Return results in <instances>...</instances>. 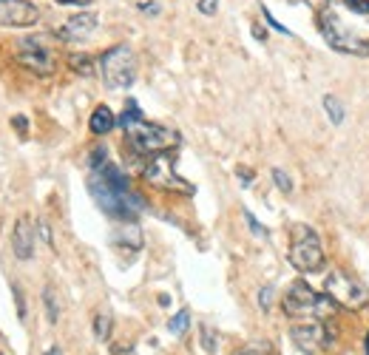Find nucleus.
<instances>
[{
	"label": "nucleus",
	"mask_w": 369,
	"mask_h": 355,
	"mask_svg": "<svg viewBox=\"0 0 369 355\" xmlns=\"http://www.w3.org/2000/svg\"><path fill=\"white\" fill-rule=\"evenodd\" d=\"M281 307L290 319L304 321H329L335 315V302L329 295H318L307 282H293L281 298Z\"/></svg>",
	"instance_id": "7ed1b4c3"
},
{
	"label": "nucleus",
	"mask_w": 369,
	"mask_h": 355,
	"mask_svg": "<svg viewBox=\"0 0 369 355\" xmlns=\"http://www.w3.org/2000/svg\"><path fill=\"white\" fill-rule=\"evenodd\" d=\"M293 341L298 350L316 355L318 350H329L333 347V332H329V321H307V324H296L290 330Z\"/></svg>",
	"instance_id": "9d476101"
},
{
	"label": "nucleus",
	"mask_w": 369,
	"mask_h": 355,
	"mask_svg": "<svg viewBox=\"0 0 369 355\" xmlns=\"http://www.w3.org/2000/svg\"><path fill=\"white\" fill-rule=\"evenodd\" d=\"M68 63H71V68H74L77 74H86V77H88V74L94 71V63H91L88 54H71Z\"/></svg>",
	"instance_id": "a211bd4d"
},
{
	"label": "nucleus",
	"mask_w": 369,
	"mask_h": 355,
	"mask_svg": "<svg viewBox=\"0 0 369 355\" xmlns=\"http://www.w3.org/2000/svg\"><path fill=\"white\" fill-rule=\"evenodd\" d=\"M273 179H276V185H279V191H284V194L293 191V182H290V176L281 171V168H276V171H273Z\"/></svg>",
	"instance_id": "4be33fe9"
},
{
	"label": "nucleus",
	"mask_w": 369,
	"mask_h": 355,
	"mask_svg": "<svg viewBox=\"0 0 369 355\" xmlns=\"http://www.w3.org/2000/svg\"><path fill=\"white\" fill-rule=\"evenodd\" d=\"M37 17H40V9L29 0H0V26H34Z\"/></svg>",
	"instance_id": "9b49d317"
},
{
	"label": "nucleus",
	"mask_w": 369,
	"mask_h": 355,
	"mask_svg": "<svg viewBox=\"0 0 369 355\" xmlns=\"http://www.w3.org/2000/svg\"><path fill=\"white\" fill-rule=\"evenodd\" d=\"M264 17H267V23H270V26H273V29H276V31H287V29H284V26H281V23H276V21H273V14H270V12H267V9H264Z\"/></svg>",
	"instance_id": "c756f323"
},
{
	"label": "nucleus",
	"mask_w": 369,
	"mask_h": 355,
	"mask_svg": "<svg viewBox=\"0 0 369 355\" xmlns=\"http://www.w3.org/2000/svg\"><path fill=\"white\" fill-rule=\"evenodd\" d=\"M253 37H256V40H264L267 34H264V29H262V26H253Z\"/></svg>",
	"instance_id": "2f4dec72"
},
{
	"label": "nucleus",
	"mask_w": 369,
	"mask_h": 355,
	"mask_svg": "<svg viewBox=\"0 0 369 355\" xmlns=\"http://www.w3.org/2000/svg\"><path fill=\"white\" fill-rule=\"evenodd\" d=\"M14 290V298H17V313H21V319H26V304H23V293H21V287H12Z\"/></svg>",
	"instance_id": "cd10ccee"
},
{
	"label": "nucleus",
	"mask_w": 369,
	"mask_h": 355,
	"mask_svg": "<svg viewBox=\"0 0 369 355\" xmlns=\"http://www.w3.org/2000/svg\"><path fill=\"white\" fill-rule=\"evenodd\" d=\"M270 302H273V287H264V290L259 293V304H262V310H270Z\"/></svg>",
	"instance_id": "a878e982"
},
{
	"label": "nucleus",
	"mask_w": 369,
	"mask_h": 355,
	"mask_svg": "<svg viewBox=\"0 0 369 355\" xmlns=\"http://www.w3.org/2000/svg\"><path fill=\"white\" fill-rule=\"evenodd\" d=\"M100 71L108 88L114 91L131 88L133 80H137V57H133L128 46H114L100 57Z\"/></svg>",
	"instance_id": "423d86ee"
},
{
	"label": "nucleus",
	"mask_w": 369,
	"mask_h": 355,
	"mask_svg": "<svg viewBox=\"0 0 369 355\" xmlns=\"http://www.w3.org/2000/svg\"><path fill=\"white\" fill-rule=\"evenodd\" d=\"M244 219H247V225H250V231H253L256 236H267V231L262 228V222L253 216V213H250V211H244Z\"/></svg>",
	"instance_id": "b1692460"
},
{
	"label": "nucleus",
	"mask_w": 369,
	"mask_h": 355,
	"mask_svg": "<svg viewBox=\"0 0 369 355\" xmlns=\"http://www.w3.org/2000/svg\"><path fill=\"white\" fill-rule=\"evenodd\" d=\"M338 3L346 9V12H353V14H361L369 21V0H338Z\"/></svg>",
	"instance_id": "412c9836"
},
{
	"label": "nucleus",
	"mask_w": 369,
	"mask_h": 355,
	"mask_svg": "<svg viewBox=\"0 0 369 355\" xmlns=\"http://www.w3.org/2000/svg\"><path fill=\"white\" fill-rule=\"evenodd\" d=\"M105 157H108V151H105L103 145H100V148H94V151H91V168H94V171L105 165Z\"/></svg>",
	"instance_id": "5701e85b"
},
{
	"label": "nucleus",
	"mask_w": 369,
	"mask_h": 355,
	"mask_svg": "<svg viewBox=\"0 0 369 355\" xmlns=\"http://www.w3.org/2000/svg\"><path fill=\"white\" fill-rule=\"evenodd\" d=\"M366 355H369V335H366Z\"/></svg>",
	"instance_id": "f704fd0d"
},
{
	"label": "nucleus",
	"mask_w": 369,
	"mask_h": 355,
	"mask_svg": "<svg viewBox=\"0 0 369 355\" xmlns=\"http://www.w3.org/2000/svg\"><path fill=\"white\" fill-rule=\"evenodd\" d=\"M88 191H91L94 202L114 219H133L145 211V199L131 191L125 174L111 162H105L103 168H97L91 174Z\"/></svg>",
	"instance_id": "f257e3e1"
},
{
	"label": "nucleus",
	"mask_w": 369,
	"mask_h": 355,
	"mask_svg": "<svg viewBox=\"0 0 369 355\" xmlns=\"http://www.w3.org/2000/svg\"><path fill=\"white\" fill-rule=\"evenodd\" d=\"M43 302H46V313H49V321L57 324V319H60V307H57V298H54V290L46 287L43 293Z\"/></svg>",
	"instance_id": "aec40b11"
},
{
	"label": "nucleus",
	"mask_w": 369,
	"mask_h": 355,
	"mask_svg": "<svg viewBox=\"0 0 369 355\" xmlns=\"http://www.w3.org/2000/svg\"><path fill=\"white\" fill-rule=\"evenodd\" d=\"M49 355H60V352H57V350H51V352H49Z\"/></svg>",
	"instance_id": "c9c22d12"
},
{
	"label": "nucleus",
	"mask_w": 369,
	"mask_h": 355,
	"mask_svg": "<svg viewBox=\"0 0 369 355\" xmlns=\"http://www.w3.org/2000/svg\"><path fill=\"white\" fill-rule=\"evenodd\" d=\"M202 339H205V350H207V352H213V350H216V339H213L210 327H202Z\"/></svg>",
	"instance_id": "bb28decb"
},
{
	"label": "nucleus",
	"mask_w": 369,
	"mask_h": 355,
	"mask_svg": "<svg viewBox=\"0 0 369 355\" xmlns=\"http://www.w3.org/2000/svg\"><path fill=\"white\" fill-rule=\"evenodd\" d=\"M290 265L301 273H316L324 267V248H321V239L313 228L307 225H296L293 228V241H290Z\"/></svg>",
	"instance_id": "39448f33"
},
{
	"label": "nucleus",
	"mask_w": 369,
	"mask_h": 355,
	"mask_svg": "<svg viewBox=\"0 0 369 355\" xmlns=\"http://www.w3.org/2000/svg\"><path fill=\"white\" fill-rule=\"evenodd\" d=\"M324 108H327V117H329V122H335V125H341L344 122V105H341V100L338 97H333V94H327L324 97Z\"/></svg>",
	"instance_id": "dca6fc26"
},
{
	"label": "nucleus",
	"mask_w": 369,
	"mask_h": 355,
	"mask_svg": "<svg viewBox=\"0 0 369 355\" xmlns=\"http://www.w3.org/2000/svg\"><path fill=\"white\" fill-rule=\"evenodd\" d=\"M239 176L244 179L242 185H250V179H253V174H250V171H247V168H239Z\"/></svg>",
	"instance_id": "7c9ffc66"
},
{
	"label": "nucleus",
	"mask_w": 369,
	"mask_h": 355,
	"mask_svg": "<svg viewBox=\"0 0 369 355\" xmlns=\"http://www.w3.org/2000/svg\"><path fill=\"white\" fill-rule=\"evenodd\" d=\"M114 114H111V108L108 105H100V108H97L94 111V114H91V122H88V128H91V134H108V131L114 128Z\"/></svg>",
	"instance_id": "2eb2a0df"
},
{
	"label": "nucleus",
	"mask_w": 369,
	"mask_h": 355,
	"mask_svg": "<svg viewBox=\"0 0 369 355\" xmlns=\"http://www.w3.org/2000/svg\"><path fill=\"white\" fill-rule=\"evenodd\" d=\"M307 3H324V0H307Z\"/></svg>",
	"instance_id": "72a5a7b5"
},
{
	"label": "nucleus",
	"mask_w": 369,
	"mask_h": 355,
	"mask_svg": "<svg viewBox=\"0 0 369 355\" xmlns=\"http://www.w3.org/2000/svg\"><path fill=\"white\" fill-rule=\"evenodd\" d=\"M236 355H264V352H259V350H242V352H236Z\"/></svg>",
	"instance_id": "473e14b6"
},
{
	"label": "nucleus",
	"mask_w": 369,
	"mask_h": 355,
	"mask_svg": "<svg viewBox=\"0 0 369 355\" xmlns=\"http://www.w3.org/2000/svg\"><path fill=\"white\" fill-rule=\"evenodd\" d=\"M94 335H97V341H108V335H111V315L108 313H97Z\"/></svg>",
	"instance_id": "f3484780"
},
{
	"label": "nucleus",
	"mask_w": 369,
	"mask_h": 355,
	"mask_svg": "<svg viewBox=\"0 0 369 355\" xmlns=\"http://www.w3.org/2000/svg\"><path fill=\"white\" fill-rule=\"evenodd\" d=\"M318 31L324 40L341 54H355V57H369V34H361L344 23L338 9L327 6L318 12Z\"/></svg>",
	"instance_id": "20e7f679"
},
{
	"label": "nucleus",
	"mask_w": 369,
	"mask_h": 355,
	"mask_svg": "<svg viewBox=\"0 0 369 355\" xmlns=\"http://www.w3.org/2000/svg\"><path fill=\"white\" fill-rule=\"evenodd\" d=\"M120 125L125 128V137H128V142L133 145V151H140V154L153 157V154L170 151V148H177V145H179V137L173 134V131H168V128H162V125H153V122L142 120L140 108L133 105V103L123 111Z\"/></svg>",
	"instance_id": "f03ea898"
},
{
	"label": "nucleus",
	"mask_w": 369,
	"mask_h": 355,
	"mask_svg": "<svg viewBox=\"0 0 369 355\" xmlns=\"http://www.w3.org/2000/svg\"><path fill=\"white\" fill-rule=\"evenodd\" d=\"M216 9H219V0H199L202 14H216Z\"/></svg>",
	"instance_id": "393cba45"
},
{
	"label": "nucleus",
	"mask_w": 369,
	"mask_h": 355,
	"mask_svg": "<svg viewBox=\"0 0 369 355\" xmlns=\"http://www.w3.org/2000/svg\"><path fill=\"white\" fill-rule=\"evenodd\" d=\"M145 182H151L153 188H160V191H170V194H193V185L185 182L179 174H177V162H173V157L168 151L162 154H153L145 165V171H142Z\"/></svg>",
	"instance_id": "0eeeda50"
},
{
	"label": "nucleus",
	"mask_w": 369,
	"mask_h": 355,
	"mask_svg": "<svg viewBox=\"0 0 369 355\" xmlns=\"http://www.w3.org/2000/svg\"><path fill=\"white\" fill-rule=\"evenodd\" d=\"M94 29H97V14L86 12V14L68 17V21L57 29V34H60L63 40H83V37H88Z\"/></svg>",
	"instance_id": "ddd939ff"
},
{
	"label": "nucleus",
	"mask_w": 369,
	"mask_h": 355,
	"mask_svg": "<svg viewBox=\"0 0 369 355\" xmlns=\"http://www.w3.org/2000/svg\"><path fill=\"white\" fill-rule=\"evenodd\" d=\"M12 250H14V256L21 261L31 259V253H34V228H31L29 216L17 219V225L12 231Z\"/></svg>",
	"instance_id": "f8f14e48"
},
{
	"label": "nucleus",
	"mask_w": 369,
	"mask_h": 355,
	"mask_svg": "<svg viewBox=\"0 0 369 355\" xmlns=\"http://www.w3.org/2000/svg\"><path fill=\"white\" fill-rule=\"evenodd\" d=\"M60 6H88L91 0H57Z\"/></svg>",
	"instance_id": "c85d7f7f"
},
{
	"label": "nucleus",
	"mask_w": 369,
	"mask_h": 355,
	"mask_svg": "<svg viewBox=\"0 0 369 355\" xmlns=\"http://www.w3.org/2000/svg\"><path fill=\"white\" fill-rule=\"evenodd\" d=\"M327 295L344 310H361L366 304V290L358 282L355 276H349L344 270H333L327 276V285H324Z\"/></svg>",
	"instance_id": "6e6552de"
},
{
	"label": "nucleus",
	"mask_w": 369,
	"mask_h": 355,
	"mask_svg": "<svg viewBox=\"0 0 369 355\" xmlns=\"http://www.w3.org/2000/svg\"><path fill=\"white\" fill-rule=\"evenodd\" d=\"M188 324H190V313H188V310H179V313L168 321V330H170L173 335H182V332L188 330Z\"/></svg>",
	"instance_id": "6ab92c4d"
},
{
	"label": "nucleus",
	"mask_w": 369,
	"mask_h": 355,
	"mask_svg": "<svg viewBox=\"0 0 369 355\" xmlns=\"http://www.w3.org/2000/svg\"><path fill=\"white\" fill-rule=\"evenodd\" d=\"M114 241H116V245H123V248H128V250H140L142 248V231L133 225V222H128V225L116 228Z\"/></svg>",
	"instance_id": "4468645a"
},
{
	"label": "nucleus",
	"mask_w": 369,
	"mask_h": 355,
	"mask_svg": "<svg viewBox=\"0 0 369 355\" xmlns=\"http://www.w3.org/2000/svg\"><path fill=\"white\" fill-rule=\"evenodd\" d=\"M17 60L34 74H51L57 68V54L49 46L46 34H34L17 43Z\"/></svg>",
	"instance_id": "1a4fd4ad"
}]
</instances>
